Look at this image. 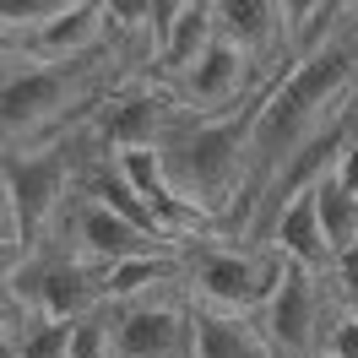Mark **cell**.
Masks as SVG:
<instances>
[{
	"mask_svg": "<svg viewBox=\"0 0 358 358\" xmlns=\"http://www.w3.org/2000/svg\"><path fill=\"white\" fill-rule=\"evenodd\" d=\"M179 103L163 87H131V92H103L92 109V141L109 157L136 152V147H163L169 131L179 125Z\"/></svg>",
	"mask_w": 358,
	"mask_h": 358,
	"instance_id": "8992f818",
	"label": "cell"
},
{
	"mask_svg": "<svg viewBox=\"0 0 358 358\" xmlns=\"http://www.w3.org/2000/svg\"><path fill=\"white\" fill-rule=\"evenodd\" d=\"M336 179H342V190H353V196H358V141L348 147V157L336 163Z\"/></svg>",
	"mask_w": 358,
	"mask_h": 358,
	"instance_id": "5bb4252c",
	"label": "cell"
},
{
	"mask_svg": "<svg viewBox=\"0 0 358 358\" xmlns=\"http://www.w3.org/2000/svg\"><path fill=\"white\" fill-rule=\"evenodd\" d=\"M266 245H277L288 261H299L304 271L315 277H331V239H326V228H320V212H315V196H299L288 201L266 228Z\"/></svg>",
	"mask_w": 358,
	"mask_h": 358,
	"instance_id": "ba28073f",
	"label": "cell"
},
{
	"mask_svg": "<svg viewBox=\"0 0 358 358\" xmlns=\"http://www.w3.org/2000/svg\"><path fill=\"white\" fill-rule=\"evenodd\" d=\"M342 299H348V315H358V245L348 250V255H336L331 261V277H326Z\"/></svg>",
	"mask_w": 358,
	"mask_h": 358,
	"instance_id": "4fadbf2b",
	"label": "cell"
},
{
	"mask_svg": "<svg viewBox=\"0 0 358 358\" xmlns=\"http://www.w3.org/2000/svg\"><path fill=\"white\" fill-rule=\"evenodd\" d=\"M196 358H271L255 315L196 310Z\"/></svg>",
	"mask_w": 358,
	"mask_h": 358,
	"instance_id": "9c48e42d",
	"label": "cell"
},
{
	"mask_svg": "<svg viewBox=\"0 0 358 358\" xmlns=\"http://www.w3.org/2000/svg\"><path fill=\"white\" fill-rule=\"evenodd\" d=\"M320 358H358V315H336L331 331H326V353Z\"/></svg>",
	"mask_w": 358,
	"mask_h": 358,
	"instance_id": "7c38bea8",
	"label": "cell"
},
{
	"mask_svg": "<svg viewBox=\"0 0 358 358\" xmlns=\"http://www.w3.org/2000/svg\"><path fill=\"white\" fill-rule=\"evenodd\" d=\"M261 331H266L271 358H320L326 353V277L304 271L299 261H288L282 288L271 293V304L261 310Z\"/></svg>",
	"mask_w": 358,
	"mask_h": 358,
	"instance_id": "277c9868",
	"label": "cell"
},
{
	"mask_svg": "<svg viewBox=\"0 0 358 358\" xmlns=\"http://www.w3.org/2000/svg\"><path fill=\"white\" fill-rule=\"evenodd\" d=\"M109 310V304H103ZM114 358H196V304L190 293H157L147 304L109 310Z\"/></svg>",
	"mask_w": 358,
	"mask_h": 358,
	"instance_id": "5b68a950",
	"label": "cell"
},
{
	"mask_svg": "<svg viewBox=\"0 0 358 358\" xmlns=\"http://www.w3.org/2000/svg\"><path fill=\"white\" fill-rule=\"evenodd\" d=\"M315 196V212H320V228H326V239H331V255H348L358 245V196L353 190H342V179H320L310 190Z\"/></svg>",
	"mask_w": 358,
	"mask_h": 358,
	"instance_id": "30bf717a",
	"label": "cell"
},
{
	"mask_svg": "<svg viewBox=\"0 0 358 358\" xmlns=\"http://www.w3.org/2000/svg\"><path fill=\"white\" fill-rule=\"evenodd\" d=\"M60 245H71L87 266L98 271H109L120 266V261H136V255H169L163 245H152L147 234H136L125 217H114L109 206H98V201H76V212L66 217V234H60Z\"/></svg>",
	"mask_w": 358,
	"mask_h": 358,
	"instance_id": "52a82bcc",
	"label": "cell"
},
{
	"mask_svg": "<svg viewBox=\"0 0 358 358\" xmlns=\"http://www.w3.org/2000/svg\"><path fill=\"white\" fill-rule=\"evenodd\" d=\"M255 109H261V92L239 114H217V120L179 114L169 141L157 147L163 169H169V190L179 201H190L196 212H206L212 223H217V212H234V201L245 196L250 147H255Z\"/></svg>",
	"mask_w": 358,
	"mask_h": 358,
	"instance_id": "6da1fadb",
	"label": "cell"
},
{
	"mask_svg": "<svg viewBox=\"0 0 358 358\" xmlns=\"http://www.w3.org/2000/svg\"><path fill=\"white\" fill-rule=\"evenodd\" d=\"M114 169L125 174V185H131L136 196H147L152 206L169 196V169H163V152H157V147H136V152H120V157H114Z\"/></svg>",
	"mask_w": 358,
	"mask_h": 358,
	"instance_id": "8fae6325",
	"label": "cell"
},
{
	"mask_svg": "<svg viewBox=\"0 0 358 358\" xmlns=\"http://www.w3.org/2000/svg\"><path fill=\"white\" fill-rule=\"evenodd\" d=\"M288 277V255L277 245H223L217 234L185 255V293L196 310L217 315H255Z\"/></svg>",
	"mask_w": 358,
	"mask_h": 358,
	"instance_id": "3957f363",
	"label": "cell"
},
{
	"mask_svg": "<svg viewBox=\"0 0 358 358\" xmlns=\"http://www.w3.org/2000/svg\"><path fill=\"white\" fill-rule=\"evenodd\" d=\"M114 60V44L82 60H55V66H6V147H33L49 141L55 120H66L76 103H87L92 92L103 98V66Z\"/></svg>",
	"mask_w": 358,
	"mask_h": 358,
	"instance_id": "7a4b0ae2",
	"label": "cell"
}]
</instances>
